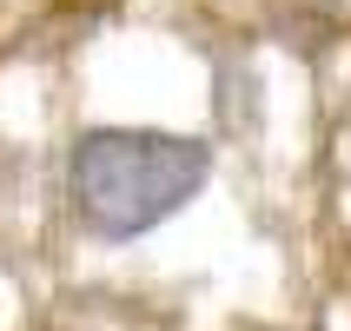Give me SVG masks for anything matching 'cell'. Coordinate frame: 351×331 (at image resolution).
<instances>
[{
	"mask_svg": "<svg viewBox=\"0 0 351 331\" xmlns=\"http://www.w3.org/2000/svg\"><path fill=\"white\" fill-rule=\"evenodd\" d=\"M206 179H213V146L159 126H93L66 153L73 212L106 245L159 232L206 193Z\"/></svg>",
	"mask_w": 351,
	"mask_h": 331,
	"instance_id": "6da1fadb",
	"label": "cell"
}]
</instances>
